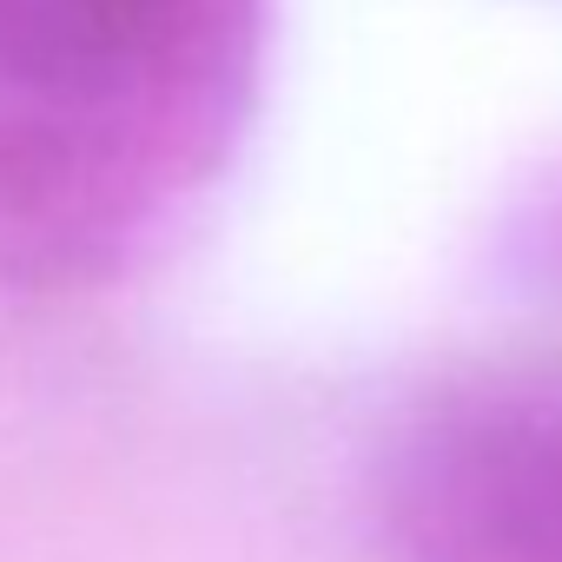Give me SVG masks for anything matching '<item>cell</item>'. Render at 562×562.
<instances>
[{
	"label": "cell",
	"mask_w": 562,
	"mask_h": 562,
	"mask_svg": "<svg viewBox=\"0 0 562 562\" xmlns=\"http://www.w3.org/2000/svg\"><path fill=\"white\" fill-rule=\"evenodd\" d=\"M278 0H0V285L106 292L232 172Z\"/></svg>",
	"instance_id": "obj_1"
},
{
	"label": "cell",
	"mask_w": 562,
	"mask_h": 562,
	"mask_svg": "<svg viewBox=\"0 0 562 562\" xmlns=\"http://www.w3.org/2000/svg\"><path fill=\"white\" fill-rule=\"evenodd\" d=\"M397 562H562V378H470L424 397L384 463Z\"/></svg>",
	"instance_id": "obj_2"
},
{
	"label": "cell",
	"mask_w": 562,
	"mask_h": 562,
	"mask_svg": "<svg viewBox=\"0 0 562 562\" xmlns=\"http://www.w3.org/2000/svg\"><path fill=\"white\" fill-rule=\"evenodd\" d=\"M522 251L542 278H562V172L536 192V205L522 218Z\"/></svg>",
	"instance_id": "obj_3"
}]
</instances>
